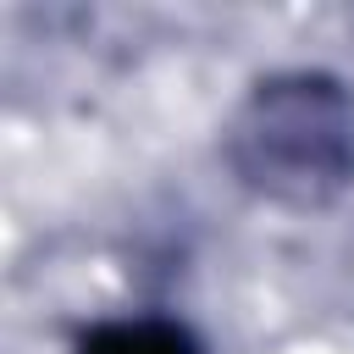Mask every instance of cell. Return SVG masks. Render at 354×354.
<instances>
[{
    "label": "cell",
    "instance_id": "1",
    "mask_svg": "<svg viewBox=\"0 0 354 354\" xmlns=\"http://www.w3.org/2000/svg\"><path fill=\"white\" fill-rule=\"evenodd\" d=\"M238 177L282 205H326L354 183V100L321 72L266 77L232 122Z\"/></svg>",
    "mask_w": 354,
    "mask_h": 354
},
{
    "label": "cell",
    "instance_id": "2",
    "mask_svg": "<svg viewBox=\"0 0 354 354\" xmlns=\"http://www.w3.org/2000/svg\"><path fill=\"white\" fill-rule=\"evenodd\" d=\"M77 354H205V348L194 343L188 326L138 315V321H111V326L88 332Z\"/></svg>",
    "mask_w": 354,
    "mask_h": 354
}]
</instances>
